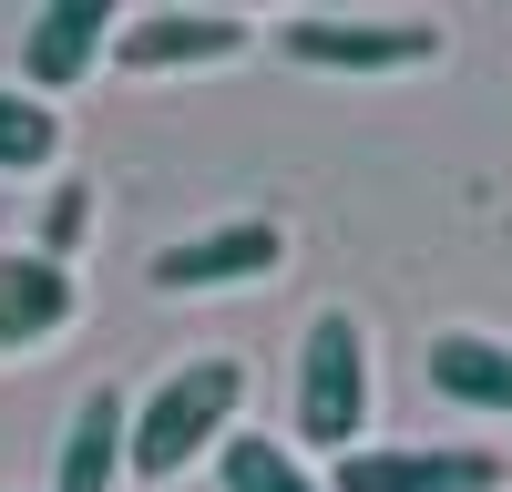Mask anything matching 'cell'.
<instances>
[{
	"instance_id": "6da1fadb",
	"label": "cell",
	"mask_w": 512,
	"mask_h": 492,
	"mask_svg": "<svg viewBox=\"0 0 512 492\" xmlns=\"http://www.w3.org/2000/svg\"><path fill=\"white\" fill-rule=\"evenodd\" d=\"M236 410H246V359L205 349V359H175L164 380L134 400V441H123V472L134 482H185L205 451L236 441Z\"/></svg>"
},
{
	"instance_id": "7a4b0ae2",
	"label": "cell",
	"mask_w": 512,
	"mask_h": 492,
	"mask_svg": "<svg viewBox=\"0 0 512 492\" xmlns=\"http://www.w3.org/2000/svg\"><path fill=\"white\" fill-rule=\"evenodd\" d=\"M287 431L328 451V462H349L369 441V328L349 308H318L308 339H297V390H287Z\"/></svg>"
},
{
	"instance_id": "3957f363",
	"label": "cell",
	"mask_w": 512,
	"mask_h": 492,
	"mask_svg": "<svg viewBox=\"0 0 512 492\" xmlns=\"http://www.w3.org/2000/svg\"><path fill=\"white\" fill-rule=\"evenodd\" d=\"M277 52L308 72H420L441 62V21L431 11H297L277 21Z\"/></svg>"
},
{
	"instance_id": "277c9868",
	"label": "cell",
	"mask_w": 512,
	"mask_h": 492,
	"mask_svg": "<svg viewBox=\"0 0 512 492\" xmlns=\"http://www.w3.org/2000/svg\"><path fill=\"white\" fill-rule=\"evenodd\" d=\"M492 441H359L349 462H328V492H502Z\"/></svg>"
},
{
	"instance_id": "5b68a950",
	"label": "cell",
	"mask_w": 512,
	"mask_h": 492,
	"mask_svg": "<svg viewBox=\"0 0 512 492\" xmlns=\"http://www.w3.org/2000/svg\"><path fill=\"white\" fill-rule=\"evenodd\" d=\"M287 267V226L277 216H226V226H195L175 246H154L144 277L164 287V298H195V287H256Z\"/></svg>"
},
{
	"instance_id": "8992f818",
	"label": "cell",
	"mask_w": 512,
	"mask_h": 492,
	"mask_svg": "<svg viewBox=\"0 0 512 492\" xmlns=\"http://www.w3.org/2000/svg\"><path fill=\"white\" fill-rule=\"evenodd\" d=\"M256 52V21L246 11H134L113 31V62L123 72H216Z\"/></svg>"
},
{
	"instance_id": "52a82bcc",
	"label": "cell",
	"mask_w": 512,
	"mask_h": 492,
	"mask_svg": "<svg viewBox=\"0 0 512 492\" xmlns=\"http://www.w3.org/2000/svg\"><path fill=\"white\" fill-rule=\"evenodd\" d=\"M113 31L123 11H103V0H52V11H31L21 21V93H72V82H93L113 62Z\"/></svg>"
},
{
	"instance_id": "ba28073f",
	"label": "cell",
	"mask_w": 512,
	"mask_h": 492,
	"mask_svg": "<svg viewBox=\"0 0 512 492\" xmlns=\"http://www.w3.org/2000/svg\"><path fill=\"white\" fill-rule=\"evenodd\" d=\"M72 318H82V277L52 267L41 246H11V257H0V359L52 349Z\"/></svg>"
},
{
	"instance_id": "9c48e42d",
	"label": "cell",
	"mask_w": 512,
	"mask_h": 492,
	"mask_svg": "<svg viewBox=\"0 0 512 492\" xmlns=\"http://www.w3.org/2000/svg\"><path fill=\"white\" fill-rule=\"evenodd\" d=\"M123 441H134V410L123 390H82L72 421H62V451H52V492H123Z\"/></svg>"
},
{
	"instance_id": "30bf717a",
	"label": "cell",
	"mask_w": 512,
	"mask_h": 492,
	"mask_svg": "<svg viewBox=\"0 0 512 492\" xmlns=\"http://www.w3.org/2000/svg\"><path fill=\"white\" fill-rule=\"evenodd\" d=\"M431 390L482 410V421H512V339L502 328H441L431 339Z\"/></svg>"
},
{
	"instance_id": "8fae6325",
	"label": "cell",
	"mask_w": 512,
	"mask_h": 492,
	"mask_svg": "<svg viewBox=\"0 0 512 492\" xmlns=\"http://www.w3.org/2000/svg\"><path fill=\"white\" fill-rule=\"evenodd\" d=\"M216 472H226V492H328V472H308L297 441H267V431H236L216 451Z\"/></svg>"
},
{
	"instance_id": "7c38bea8",
	"label": "cell",
	"mask_w": 512,
	"mask_h": 492,
	"mask_svg": "<svg viewBox=\"0 0 512 492\" xmlns=\"http://www.w3.org/2000/svg\"><path fill=\"white\" fill-rule=\"evenodd\" d=\"M41 164H62V113L21 82H0V175H41Z\"/></svg>"
},
{
	"instance_id": "4fadbf2b",
	"label": "cell",
	"mask_w": 512,
	"mask_h": 492,
	"mask_svg": "<svg viewBox=\"0 0 512 492\" xmlns=\"http://www.w3.org/2000/svg\"><path fill=\"white\" fill-rule=\"evenodd\" d=\"M82 236H93V185H82V175H62L52 195H41V257H52V267H72V257H82Z\"/></svg>"
}]
</instances>
